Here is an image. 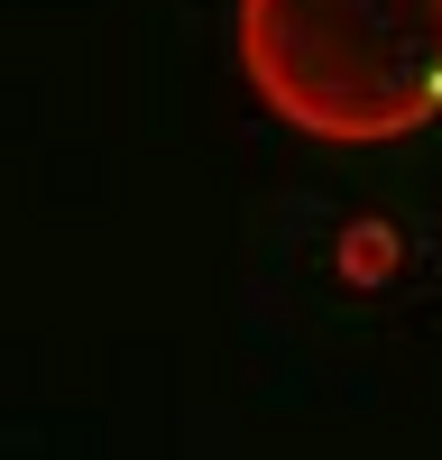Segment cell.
Returning a JSON list of instances; mask_svg holds the SVG:
<instances>
[{
  "instance_id": "1",
  "label": "cell",
  "mask_w": 442,
  "mask_h": 460,
  "mask_svg": "<svg viewBox=\"0 0 442 460\" xmlns=\"http://www.w3.org/2000/svg\"><path fill=\"white\" fill-rule=\"evenodd\" d=\"M258 111L323 147H387L442 120V0H231Z\"/></svg>"
}]
</instances>
